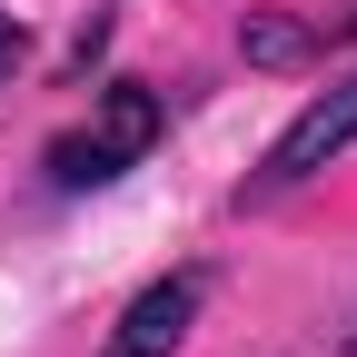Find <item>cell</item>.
<instances>
[{
  "instance_id": "1",
  "label": "cell",
  "mask_w": 357,
  "mask_h": 357,
  "mask_svg": "<svg viewBox=\"0 0 357 357\" xmlns=\"http://www.w3.org/2000/svg\"><path fill=\"white\" fill-rule=\"evenodd\" d=\"M159 129H169V100L149 79H109L100 100H89L79 129H60L50 149H40V169H50V189H109V178H129L149 149H159Z\"/></svg>"
},
{
  "instance_id": "2",
  "label": "cell",
  "mask_w": 357,
  "mask_h": 357,
  "mask_svg": "<svg viewBox=\"0 0 357 357\" xmlns=\"http://www.w3.org/2000/svg\"><path fill=\"white\" fill-rule=\"evenodd\" d=\"M357 139V70H337L328 89H318V100H307L288 129H278V139H268V159L238 178V208H268V199H278V189H298V178H318L337 149Z\"/></svg>"
},
{
  "instance_id": "3",
  "label": "cell",
  "mask_w": 357,
  "mask_h": 357,
  "mask_svg": "<svg viewBox=\"0 0 357 357\" xmlns=\"http://www.w3.org/2000/svg\"><path fill=\"white\" fill-rule=\"evenodd\" d=\"M199 307H208V268H169V278H149L119 307V328H109L100 357H178L189 328H199Z\"/></svg>"
},
{
  "instance_id": "4",
  "label": "cell",
  "mask_w": 357,
  "mask_h": 357,
  "mask_svg": "<svg viewBox=\"0 0 357 357\" xmlns=\"http://www.w3.org/2000/svg\"><path fill=\"white\" fill-rule=\"evenodd\" d=\"M238 50H248L258 70H298L307 50H318V30H307V20H278V10H248V30H238Z\"/></svg>"
},
{
  "instance_id": "5",
  "label": "cell",
  "mask_w": 357,
  "mask_h": 357,
  "mask_svg": "<svg viewBox=\"0 0 357 357\" xmlns=\"http://www.w3.org/2000/svg\"><path fill=\"white\" fill-rule=\"evenodd\" d=\"M10 70H20V20L0 10V89H10Z\"/></svg>"
},
{
  "instance_id": "6",
  "label": "cell",
  "mask_w": 357,
  "mask_h": 357,
  "mask_svg": "<svg viewBox=\"0 0 357 357\" xmlns=\"http://www.w3.org/2000/svg\"><path fill=\"white\" fill-rule=\"evenodd\" d=\"M328 40H357V10H347V20H337V30H328Z\"/></svg>"
}]
</instances>
